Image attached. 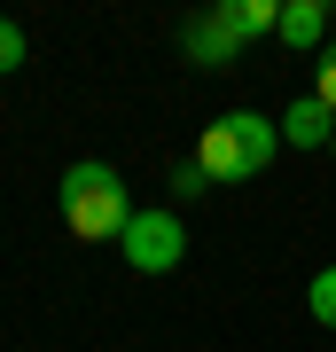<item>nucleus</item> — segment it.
I'll return each instance as SVG.
<instances>
[{
    "instance_id": "f03ea898",
    "label": "nucleus",
    "mask_w": 336,
    "mask_h": 352,
    "mask_svg": "<svg viewBox=\"0 0 336 352\" xmlns=\"http://www.w3.org/2000/svg\"><path fill=\"white\" fill-rule=\"evenodd\" d=\"M63 227L87 243H110L133 227V204H125V180L110 173V164H71L63 173Z\"/></svg>"
},
{
    "instance_id": "1a4fd4ad",
    "label": "nucleus",
    "mask_w": 336,
    "mask_h": 352,
    "mask_svg": "<svg viewBox=\"0 0 336 352\" xmlns=\"http://www.w3.org/2000/svg\"><path fill=\"white\" fill-rule=\"evenodd\" d=\"M16 63H24V24L0 16V71H16Z\"/></svg>"
},
{
    "instance_id": "f8f14e48",
    "label": "nucleus",
    "mask_w": 336,
    "mask_h": 352,
    "mask_svg": "<svg viewBox=\"0 0 336 352\" xmlns=\"http://www.w3.org/2000/svg\"><path fill=\"white\" fill-rule=\"evenodd\" d=\"M328 149H336V141H328Z\"/></svg>"
},
{
    "instance_id": "6e6552de",
    "label": "nucleus",
    "mask_w": 336,
    "mask_h": 352,
    "mask_svg": "<svg viewBox=\"0 0 336 352\" xmlns=\"http://www.w3.org/2000/svg\"><path fill=\"white\" fill-rule=\"evenodd\" d=\"M305 305H313V321H321V329H336V266H321V274H313Z\"/></svg>"
},
{
    "instance_id": "9d476101",
    "label": "nucleus",
    "mask_w": 336,
    "mask_h": 352,
    "mask_svg": "<svg viewBox=\"0 0 336 352\" xmlns=\"http://www.w3.org/2000/svg\"><path fill=\"white\" fill-rule=\"evenodd\" d=\"M172 188H180V196H212V173H203V164H180Z\"/></svg>"
},
{
    "instance_id": "20e7f679",
    "label": "nucleus",
    "mask_w": 336,
    "mask_h": 352,
    "mask_svg": "<svg viewBox=\"0 0 336 352\" xmlns=\"http://www.w3.org/2000/svg\"><path fill=\"white\" fill-rule=\"evenodd\" d=\"M180 47H188V63L227 71V63H235V47H243V32H235V16H227V8H212V16H188Z\"/></svg>"
},
{
    "instance_id": "423d86ee",
    "label": "nucleus",
    "mask_w": 336,
    "mask_h": 352,
    "mask_svg": "<svg viewBox=\"0 0 336 352\" xmlns=\"http://www.w3.org/2000/svg\"><path fill=\"white\" fill-rule=\"evenodd\" d=\"M321 32H328L321 0H289V8H282V39H289V47H321Z\"/></svg>"
},
{
    "instance_id": "39448f33",
    "label": "nucleus",
    "mask_w": 336,
    "mask_h": 352,
    "mask_svg": "<svg viewBox=\"0 0 336 352\" xmlns=\"http://www.w3.org/2000/svg\"><path fill=\"white\" fill-rule=\"evenodd\" d=\"M282 141H289V149H328V141H336V110L321 94L289 102V110H282Z\"/></svg>"
},
{
    "instance_id": "0eeeda50",
    "label": "nucleus",
    "mask_w": 336,
    "mask_h": 352,
    "mask_svg": "<svg viewBox=\"0 0 336 352\" xmlns=\"http://www.w3.org/2000/svg\"><path fill=\"white\" fill-rule=\"evenodd\" d=\"M219 8L235 16V32H243V39H258V32H282V8H274V0H219Z\"/></svg>"
},
{
    "instance_id": "f257e3e1",
    "label": "nucleus",
    "mask_w": 336,
    "mask_h": 352,
    "mask_svg": "<svg viewBox=\"0 0 336 352\" xmlns=\"http://www.w3.org/2000/svg\"><path fill=\"white\" fill-rule=\"evenodd\" d=\"M274 141H282V118H258V110H227L203 126V149L196 164L212 180H258L266 164H274Z\"/></svg>"
},
{
    "instance_id": "7ed1b4c3",
    "label": "nucleus",
    "mask_w": 336,
    "mask_h": 352,
    "mask_svg": "<svg viewBox=\"0 0 336 352\" xmlns=\"http://www.w3.org/2000/svg\"><path fill=\"white\" fill-rule=\"evenodd\" d=\"M125 266L133 274H172V266L188 258V227L172 212H133V227H125Z\"/></svg>"
},
{
    "instance_id": "9b49d317",
    "label": "nucleus",
    "mask_w": 336,
    "mask_h": 352,
    "mask_svg": "<svg viewBox=\"0 0 336 352\" xmlns=\"http://www.w3.org/2000/svg\"><path fill=\"white\" fill-rule=\"evenodd\" d=\"M313 94H321V102H328V110H336V47L321 55V78H313Z\"/></svg>"
}]
</instances>
